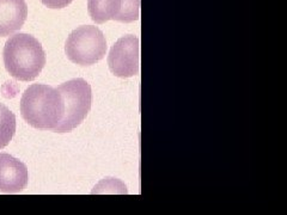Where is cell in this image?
<instances>
[{"instance_id": "obj_1", "label": "cell", "mask_w": 287, "mask_h": 215, "mask_svg": "<svg viewBox=\"0 0 287 215\" xmlns=\"http://www.w3.org/2000/svg\"><path fill=\"white\" fill-rule=\"evenodd\" d=\"M65 104L57 88L45 84L29 86L21 99L25 122L40 130H54L64 117Z\"/></svg>"}, {"instance_id": "obj_2", "label": "cell", "mask_w": 287, "mask_h": 215, "mask_svg": "<svg viewBox=\"0 0 287 215\" xmlns=\"http://www.w3.org/2000/svg\"><path fill=\"white\" fill-rule=\"evenodd\" d=\"M2 57L10 76L21 82L36 79L47 61L39 40L24 33L10 36L5 43Z\"/></svg>"}, {"instance_id": "obj_3", "label": "cell", "mask_w": 287, "mask_h": 215, "mask_svg": "<svg viewBox=\"0 0 287 215\" xmlns=\"http://www.w3.org/2000/svg\"><path fill=\"white\" fill-rule=\"evenodd\" d=\"M56 88L64 99L65 111L61 122L53 131L68 133L78 127L90 113L93 91L90 84L82 78L68 80Z\"/></svg>"}, {"instance_id": "obj_4", "label": "cell", "mask_w": 287, "mask_h": 215, "mask_svg": "<svg viewBox=\"0 0 287 215\" xmlns=\"http://www.w3.org/2000/svg\"><path fill=\"white\" fill-rule=\"evenodd\" d=\"M107 40L102 31L93 25L74 29L66 40L65 53L68 60L79 66L99 62L107 54Z\"/></svg>"}, {"instance_id": "obj_5", "label": "cell", "mask_w": 287, "mask_h": 215, "mask_svg": "<svg viewBox=\"0 0 287 215\" xmlns=\"http://www.w3.org/2000/svg\"><path fill=\"white\" fill-rule=\"evenodd\" d=\"M139 39L136 35L120 37L108 55L109 70L115 77L131 78L139 72Z\"/></svg>"}, {"instance_id": "obj_6", "label": "cell", "mask_w": 287, "mask_h": 215, "mask_svg": "<svg viewBox=\"0 0 287 215\" xmlns=\"http://www.w3.org/2000/svg\"><path fill=\"white\" fill-rule=\"evenodd\" d=\"M88 12L97 24L132 23L139 19L140 0H88Z\"/></svg>"}, {"instance_id": "obj_7", "label": "cell", "mask_w": 287, "mask_h": 215, "mask_svg": "<svg viewBox=\"0 0 287 215\" xmlns=\"http://www.w3.org/2000/svg\"><path fill=\"white\" fill-rule=\"evenodd\" d=\"M29 172L21 160L0 153V193L18 194L27 188Z\"/></svg>"}, {"instance_id": "obj_8", "label": "cell", "mask_w": 287, "mask_h": 215, "mask_svg": "<svg viewBox=\"0 0 287 215\" xmlns=\"http://www.w3.org/2000/svg\"><path fill=\"white\" fill-rule=\"evenodd\" d=\"M28 17L25 0H0V37L18 31Z\"/></svg>"}, {"instance_id": "obj_9", "label": "cell", "mask_w": 287, "mask_h": 215, "mask_svg": "<svg viewBox=\"0 0 287 215\" xmlns=\"http://www.w3.org/2000/svg\"><path fill=\"white\" fill-rule=\"evenodd\" d=\"M16 133V116L6 105L0 103V150L10 143Z\"/></svg>"}, {"instance_id": "obj_10", "label": "cell", "mask_w": 287, "mask_h": 215, "mask_svg": "<svg viewBox=\"0 0 287 215\" xmlns=\"http://www.w3.org/2000/svg\"><path fill=\"white\" fill-rule=\"evenodd\" d=\"M73 0H41L43 5L49 8H64L71 4Z\"/></svg>"}]
</instances>
